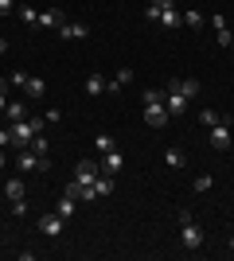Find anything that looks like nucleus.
<instances>
[{"label": "nucleus", "instance_id": "obj_13", "mask_svg": "<svg viewBox=\"0 0 234 261\" xmlns=\"http://www.w3.org/2000/svg\"><path fill=\"white\" fill-rule=\"evenodd\" d=\"M129 82H133V70H129V66H121V70H117V74H113L110 82H106V90H110V94H117V90H121V86H129Z\"/></svg>", "mask_w": 234, "mask_h": 261}, {"label": "nucleus", "instance_id": "obj_11", "mask_svg": "<svg viewBox=\"0 0 234 261\" xmlns=\"http://www.w3.org/2000/svg\"><path fill=\"white\" fill-rule=\"evenodd\" d=\"M168 90H176V94H184V98H195V94H199V82H195V78H176V82H172V86Z\"/></svg>", "mask_w": 234, "mask_h": 261}, {"label": "nucleus", "instance_id": "obj_9", "mask_svg": "<svg viewBox=\"0 0 234 261\" xmlns=\"http://www.w3.org/2000/svg\"><path fill=\"white\" fill-rule=\"evenodd\" d=\"M86 35H90V28L78 23V20H67L63 28H59V39H86Z\"/></svg>", "mask_w": 234, "mask_h": 261}, {"label": "nucleus", "instance_id": "obj_19", "mask_svg": "<svg viewBox=\"0 0 234 261\" xmlns=\"http://www.w3.org/2000/svg\"><path fill=\"white\" fill-rule=\"evenodd\" d=\"M106 82H110V78L90 74V78H86V94H106Z\"/></svg>", "mask_w": 234, "mask_h": 261}, {"label": "nucleus", "instance_id": "obj_4", "mask_svg": "<svg viewBox=\"0 0 234 261\" xmlns=\"http://www.w3.org/2000/svg\"><path fill=\"white\" fill-rule=\"evenodd\" d=\"M63 226H67V218L59 215V211H51V215L39 218V234H47V238H59V234H63Z\"/></svg>", "mask_w": 234, "mask_h": 261}, {"label": "nucleus", "instance_id": "obj_2", "mask_svg": "<svg viewBox=\"0 0 234 261\" xmlns=\"http://www.w3.org/2000/svg\"><path fill=\"white\" fill-rule=\"evenodd\" d=\"M203 226L191 218V211H179V246L184 250H203Z\"/></svg>", "mask_w": 234, "mask_h": 261}, {"label": "nucleus", "instance_id": "obj_27", "mask_svg": "<svg viewBox=\"0 0 234 261\" xmlns=\"http://www.w3.org/2000/svg\"><path fill=\"white\" fill-rule=\"evenodd\" d=\"M219 121H223V113H215V109H203V113H199V125H207V129L219 125Z\"/></svg>", "mask_w": 234, "mask_h": 261}, {"label": "nucleus", "instance_id": "obj_6", "mask_svg": "<svg viewBox=\"0 0 234 261\" xmlns=\"http://www.w3.org/2000/svg\"><path fill=\"white\" fill-rule=\"evenodd\" d=\"M98 175H101V164H94V160H78L74 164V179H78V184H90V187H94Z\"/></svg>", "mask_w": 234, "mask_h": 261}, {"label": "nucleus", "instance_id": "obj_8", "mask_svg": "<svg viewBox=\"0 0 234 261\" xmlns=\"http://www.w3.org/2000/svg\"><path fill=\"white\" fill-rule=\"evenodd\" d=\"M164 106H168V113H172V117H184V113H188V98H184V94H176V90H164Z\"/></svg>", "mask_w": 234, "mask_h": 261}, {"label": "nucleus", "instance_id": "obj_35", "mask_svg": "<svg viewBox=\"0 0 234 261\" xmlns=\"http://www.w3.org/2000/svg\"><path fill=\"white\" fill-rule=\"evenodd\" d=\"M230 253H234V230H230Z\"/></svg>", "mask_w": 234, "mask_h": 261}, {"label": "nucleus", "instance_id": "obj_7", "mask_svg": "<svg viewBox=\"0 0 234 261\" xmlns=\"http://www.w3.org/2000/svg\"><path fill=\"white\" fill-rule=\"evenodd\" d=\"M121 168H125L121 148H110V152H101V172H106V175H117Z\"/></svg>", "mask_w": 234, "mask_h": 261}, {"label": "nucleus", "instance_id": "obj_20", "mask_svg": "<svg viewBox=\"0 0 234 261\" xmlns=\"http://www.w3.org/2000/svg\"><path fill=\"white\" fill-rule=\"evenodd\" d=\"M164 164H168V168H184V164H188V156L179 152V148H168V152H164Z\"/></svg>", "mask_w": 234, "mask_h": 261}, {"label": "nucleus", "instance_id": "obj_30", "mask_svg": "<svg viewBox=\"0 0 234 261\" xmlns=\"http://www.w3.org/2000/svg\"><path fill=\"white\" fill-rule=\"evenodd\" d=\"M0 148H16V137H12V129H0Z\"/></svg>", "mask_w": 234, "mask_h": 261}, {"label": "nucleus", "instance_id": "obj_15", "mask_svg": "<svg viewBox=\"0 0 234 261\" xmlns=\"http://www.w3.org/2000/svg\"><path fill=\"white\" fill-rule=\"evenodd\" d=\"M4 117H8V125H16V121H28V113H23V101H8V106H4Z\"/></svg>", "mask_w": 234, "mask_h": 261}, {"label": "nucleus", "instance_id": "obj_22", "mask_svg": "<svg viewBox=\"0 0 234 261\" xmlns=\"http://www.w3.org/2000/svg\"><path fill=\"white\" fill-rule=\"evenodd\" d=\"M28 148H32L35 156H47V152H51V144H47V137H43V133H35V141L28 144Z\"/></svg>", "mask_w": 234, "mask_h": 261}, {"label": "nucleus", "instance_id": "obj_33", "mask_svg": "<svg viewBox=\"0 0 234 261\" xmlns=\"http://www.w3.org/2000/svg\"><path fill=\"white\" fill-rule=\"evenodd\" d=\"M0 55H8V39L4 35H0Z\"/></svg>", "mask_w": 234, "mask_h": 261}, {"label": "nucleus", "instance_id": "obj_34", "mask_svg": "<svg viewBox=\"0 0 234 261\" xmlns=\"http://www.w3.org/2000/svg\"><path fill=\"white\" fill-rule=\"evenodd\" d=\"M4 164H8V156H4V148H0V168H4Z\"/></svg>", "mask_w": 234, "mask_h": 261}, {"label": "nucleus", "instance_id": "obj_23", "mask_svg": "<svg viewBox=\"0 0 234 261\" xmlns=\"http://www.w3.org/2000/svg\"><path fill=\"white\" fill-rule=\"evenodd\" d=\"M4 195L8 199H23V179H8V184H4Z\"/></svg>", "mask_w": 234, "mask_h": 261}, {"label": "nucleus", "instance_id": "obj_14", "mask_svg": "<svg viewBox=\"0 0 234 261\" xmlns=\"http://www.w3.org/2000/svg\"><path fill=\"white\" fill-rule=\"evenodd\" d=\"M63 23H67V16H63V12H39V28H55V32H59V28H63Z\"/></svg>", "mask_w": 234, "mask_h": 261}, {"label": "nucleus", "instance_id": "obj_3", "mask_svg": "<svg viewBox=\"0 0 234 261\" xmlns=\"http://www.w3.org/2000/svg\"><path fill=\"white\" fill-rule=\"evenodd\" d=\"M211 148L215 152H230L234 148V137H230V121H219V125H211Z\"/></svg>", "mask_w": 234, "mask_h": 261}, {"label": "nucleus", "instance_id": "obj_10", "mask_svg": "<svg viewBox=\"0 0 234 261\" xmlns=\"http://www.w3.org/2000/svg\"><path fill=\"white\" fill-rule=\"evenodd\" d=\"M16 168H20V172H39V156H35L32 148H20V152H16Z\"/></svg>", "mask_w": 234, "mask_h": 261}, {"label": "nucleus", "instance_id": "obj_31", "mask_svg": "<svg viewBox=\"0 0 234 261\" xmlns=\"http://www.w3.org/2000/svg\"><path fill=\"white\" fill-rule=\"evenodd\" d=\"M59 117H63L59 109H47V113H43V121H47V125H59Z\"/></svg>", "mask_w": 234, "mask_h": 261}, {"label": "nucleus", "instance_id": "obj_26", "mask_svg": "<svg viewBox=\"0 0 234 261\" xmlns=\"http://www.w3.org/2000/svg\"><path fill=\"white\" fill-rule=\"evenodd\" d=\"M203 23H207V20H203V12H184V28H195V32H199Z\"/></svg>", "mask_w": 234, "mask_h": 261}, {"label": "nucleus", "instance_id": "obj_16", "mask_svg": "<svg viewBox=\"0 0 234 261\" xmlns=\"http://www.w3.org/2000/svg\"><path fill=\"white\" fill-rule=\"evenodd\" d=\"M156 23H164V28H179V23H184V16H179V12L168 4V8L160 12V20H156Z\"/></svg>", "mask_w": 234, "mask_h": 261}, {"label": "nucleus", "instance_id": "obj_1", "mask_svg": "<svg viewBox=\"0 0 234 261\" xmlns=\"http://www.w3.org/2000/svg\"><path fill=\"white\" fill-rule=\"evenodd\" d=\"M141 98H145V125L164 129L168 121H172V113H168V106H164V90H145Z\"/></svg>", "mask_w": 234, "mask_h": 261}, {"label": "nucleus", "instance_id": "obj_28", "mask_svg": "<svg viewBox=\"0 0 234 261\" xmlns=\"http://www.w3.org/2000/svg\"><path fill=\"white\" fill-rule=\"evenodd\" d=\"M20 20H23V23H39V12H35V8H28V4H23V8H20Z\"/></svg>", "mask_w": 234, "mask_h": 261}, {"label": "nucleus", "instance_id": "obj_32", "mask_svg": "<svg viewBox=\"0 0 234 261\" xmlns=\"http://www.w3.org/2000/svg\"><path fill=\"white\" fill-rule=\"evenodd\" d=\"M8 12H16V0H0V16H8Z\"/></svg>", "mask_w": 234, "mask_h": 261}, {"label": "nucleus", "instance_id": "obj_21", "mask_svg": "<svg viewBox=\"0 0 234 261\" xmlns=\"http://www.w3.org/2000/svg\"><path fill=\"white\" fill-rule=\"evenodd\" d=\"M59 215H63V218H70V215H74V211H78V199H70V195H63V199H59Z\"/></svg>", "mask_w": 234, "mask_h": 261}, {"label": "nucleus", "instance_id": "obj_36", "mask_svg": "<svg viewBox=\"0 0 234 261\" xmlns=\"http://www.w3.org/2000/svg\"><path fill=\"white\" fill-rule=\"evenodd\" d=\"M230 47H234V32H230Z\"/></svg>", "mask_w": 234, "mask_h": 261}, {"label": "nucleus", "instance_id": "obj_29", "mask_svg": "<svg viewBox=\"0 0 234 261\" xmlns=\"http://www.w3.org/2000/svg\"><path fill=\"white\" fill-rule=\"evenodd\" d=\"M12 215H16V218L28 215V199H12Z\"/></svg>", "mask_w": 234, "mask_h": 261}, {"label": "nucleus", "instance_id": "obj_18", "mask_svg": "<svg viewBox=\"0 0 234 261\" xmlns=\"http://www.w3.org/2000/svg\"><path fill=\"white\" fill-rule=\"evenodd\" d=\"M168 4H172V0H152V4L145 8V20H148V23H156V20H160V12H164Z\"/></svg>", "mask_w": 234, "mask_h": 261}, {"label": "nucleus", "instance_id": "obj_12", "mask_svg": "<svg viewBox=\"0 0 234 261\" xmlns=\"http://www.w3.org/2000/svg\"><path fill=\"white\" fill-rule=\"evenodd\" d=\"M20 90L28 94V98H43V94H47V82H43V78H32V74H28Z\"/></svg>", "mask_w": 234, "mask_h": 261}, {"label": "nucleus", "instance_id": "obj_24", "mask_svg": "<svg viewBox=\"0 0 234 261\" xmlns=\"http://www.w3.org/2000/svg\"><path fill=\"white\" fill-rule=\"evenodd\" d=\"M94 148H98V152H110V148H117V144H113L110 133H98V137H94Z\"/></svg>", "mask_w": 234, "mask_h": 261}, {"label": "nucleus", "instance_id": "obj_17", "mask_svg": "<svg viewBox=\"0 0 234 261\" xmlns=\"http://www.w3.org/2000/svg\"><path fill=\"white\" fill-rule=\"evenodd\" d=\"M94 191H98V199H106V195H113V175H106L101 172L98 179H94Z\"/></svg>", "mask_w": 234, "mask_h": 261}, {"label": "nucleus", "instance_id": "obj_25", "mask_svg": "<svg viewBox=\"0 0 234 261\" xmlns=\"http://www.w3.org/2000/svg\"><path fill=\"white\" fill-rule=\"evenodd\" d=\"M211 187H215V179H211V175H195V184H191V191H199V195H207Z\"/></svg>", "mask_w": 234, "mask_h": 261}, {"label": "nucleus", "instance_id": "obj_5", "mask_svg": "<svg viewBox=\"0 0 234 261\" xmlns=\"http://www.w3.org/2000/svg\"><path fill=\"white\" fill-rule=\"evenodd\" d=\"M12 129V137H16V148H28V144L35 141V125H32V117L28 121H16V125H8Z\"/></svg>", "mask_w": 234, "mask_h": 261}]
</instances>
